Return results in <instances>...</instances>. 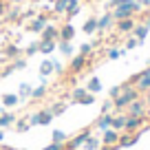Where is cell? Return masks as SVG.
<instances>
[{
  "label": "cell",
  "mask_w": 150,
  "mask_h": 150,
  "mask_svg": "<svg viewBox=\"0 0 150 150\" xmlns=\"http://www.w3.org/2000/svg\"><path fill=\"white\" fill-rule=\"evenodd\" d=\"M139 97H141V93L137 91V86L124 82V84H122V95L112 99V112H126L128 104L135 102V99H139Z\"/></svg>",
  "instance_id": "6da1fadb"
},
{
  "label": "cell",
  "mask_w": 150,
  "mask_h": 150,
  "mask_svg": "<svg viewBox=\"0 0 150 150\" xmlns=\"http://www.w3.org/2000/svg\"><path fill=\"white\" fill-rule=\"evenodd\" d=\"M91 135H93V128H84V130H80L75 137H71V139L64 144V150H77V148H82L84 141L88 139Z\"/></svg>",
  "instance_id": "7a4b0ae2"
},
{
  "label": "cell",
  "mask_w": 150,
  "mask_h": 150,
  "mask_svg": "<svg viewBox=\"0 0 150 150\" xmlns=\"http://www.w3.org/2000/svg\"><path fill=\"white\" fill-rule=\"evenodd\" d=\"M126 115L128 117H148V106H146L144 97H139V99H135V102L128 104Z\"/></svg>",
  "instance_id": "3957f363"
},
{
  "label": "cell",
  "mask_w": 150,
  "mask_h": 150,
  "mask_svg": "<svg viewBox=\"0 0 150 150\" xmlns=\"http://www.w3.org/2000/svg\"><path fill=\"white\" fill-rule=\"evenodd\" d=\"M49 18H51L49 13H38L33 20H29V22H27V31H31V33H42V29L49 24Z\"/></svg>",
  "instance_id": "277c9868"
},
{
  "label": "cell",
  "mask_w": 150,
  "mask_h": 150,
  "mask_svg": "<svg viewBox=\"0 0 150 150\" xmlns=\"http://www.w3.org/2000/svg\"><path fill=\"white\" fill-rule=\"evenodd\" d=\"M139 137H141V130L139 132H119V141H117V146L119 148H130V146H135L137 141H139Z\"/></svg>",
  "instance_id": "5b68a950"
},
{
  "label": "cell",
  "mask_w": 150,
  "mask_h": 150,
  "mask_svg": "<svg viewBox=\"0 0 150 150\" xmlns=\"http://www.w3.org/2000/svg\"><path fill=\"white\" fill-rule=\"evenodd\" d=\"M86 66H88V57H84V55H80V53H77V55H73V57H71L69 71H71L73 75H77V73H82V71H84Z\"/></svg>",
  "instance_id": "8992f818"
},
{
  "label": "cell",
  "mask_w": 150,
  "mask_h": 150,
  "mask_svg": "<svg viewBox=\"0 0 150 150\" xmlns=\"http://www.w3.org/2000/svg\"><path fill=\"white\" fill-rule=\"evenodd\" d=\"M135 24H137L135 18H126V20H117V22H115V29H117L119 35H130Z\"/></svg>",
  "instance_id": "52a82bcc"
},
{
  "label": "cell",
  "mask_w": 150,
  "mask_h": 150,
  "mask_svg": "<svg viewBox=\"0 0 150 150\" xmlns=\"http://www.w3.org/2000/svg\"><path fill=\"white\" fill-rule=\"evenodd\" d=\"M146 122H148V117H128L126 115V128H124V130L126 132H139V128L144 126Z\"/></svg>",
  "instance_id": "ba28073f"
},
{
  "label": "cell",
  "mask_w": 150,
  "mask_h": 150,
  "mask_svg": "<svg viewBox=\"0 0 150 150\" xmlns=\"http://www.w3.org/2000/svg\"><path fill=\"white\" fill-rule=\"evenodd\" d=\"M112 27H115V18H112L110 11H106L104 16H99V18H97V31L99 33L108 31V29H112Z\"/></svg>",
  "instance_id": "9c48e42d"
},
{
  "label": "cell",
  "mask_w": 150,
  "mask_h": 150,
  "mask_svg": "<svg viewBox=\"0 0 150 150\" xmlns=\"http://www.w3.org/2000/svg\"><path fill=\"white\" fill-rule=\"evenodd\" d=\"M40 40H53V42H57V40H60V27L49 22L47 27L42 29V33H40Z\"/></svg>",
  "instance_id": "30bf717a"
},
{
  "label": "cell",
  "mask_w": 150,
  "mask_h": 150,
  "mask_svg": "<svg viewBox=\"0 0 150 150\" xmlns=\"http://www.w3.org/2000/svg\"><path fill=\"white\" fill-rule=\"evenodd\" d=\"M135 86H137V91H139L141 95H144V93H148V91H150V64L146 66L144 71H141V80L137 82Z\"/></svg>",
  "instance_id": "8fae6325"
},
{
  "label": "cell",
  "mask_w": 150,
  "mask_h": 150,
  "mask_svg": "<svg viewBox=\"0 0 150 150\" xmlns=\"http://www.w3.org/2000/svg\"><path fill=\"white\" fill-rule=\"evenodd\" d=\"M102 146H117V141H119V132L117 130H112V128H108V130H104L102 132Z\"/></svg>",
  "instance_id": "7c38bea8"
},
{
  "label": "cell",
  "mask_w": 150,
  "mask_h": 150,
  "mask_svg": "<svg viewBox=\"0 0 150 150\" xmlns=\"http://www.w3.org/2000/svg\"><path fill=\"white\" fill-rule=\"evenodd\" d=\"M16 119H18V115L5 108V110L0 112V128H2V130H5V128H11L16 124Z\"/></svg>",
  "instance_id": "4fadbf2b"
},
{
  "label": "cell",
  "mask_w": 150,
  "mask_h": 150,
  "mask_svg": "<svg viewBox=\"0 0 150 150\" xmlns=\"http://www.w3.org/2000/svg\"><path fill=\"white\" fill-rule=\"evenodd\" d=\"M2 55H5L7 60H16V57L22 55V49H20L18 44L9 42V44H5V49H2Z\"/></svg>",
  "instance_id": "5bb4252c"
},
{
  "label": "cell",
  "mask_w": 150,
  "mask_h": 150,
  "mask_svg": "<svg viewBox=\"0 0 150 150\" xmlns=\"http://www.w3.org/2000/svg\"><path fill=\"white\" fill-rule=\"evenodd\" d=\"M148 33H150V29L146 27L144 22H137V24H135V29H132V33H130V35H132V38H137V40H139V44H144V40H146V38H148Z\"/></svg>",
  "instance_id": "9a60e30c"
},
{
  "label": "cell",
  "mask_w": 150,
  "mask_h": 150,
  "mask_svg": "<svg viewBox=\"0 0 150 150\" xmlns=\"http://www.w3.org/2000/svg\"><path fill=\"white\" fill-rule=\"evenodd\" d=\"M75 38V27L71 22H64L60 27V40H64V42H71V40H73ZM60 40H57V42H60Z\"/></svg>",
  "instance_id": "2e32d148"
},
{
  "label": "cell",
  "mask_w": 150,
  "mask_h": 150,
  "mask_svg": "<svg viewBox=\"0 0 150 150\" xmlns=\"http://www.w3.org/2000/svg\"><path fill=\"white\" fill-rule=\"evenodd\" d=\"M110 128H112V130H117V132H122L124 128H126V112H115V115H112Z\"/></svg>",
  "instance_id": "e0dca14e"
},
{
  "label": "cell",
  "mask_w": 150,
  "mask_h": 150,
  "mask_svg": "<svg viewBox=\"0 0 150 150\" xmlns=\"http://www.w3.org/2000/svg\"><path fill=\"white\" fill-rule=\"evenodd\" d=\"M112 115L115 112H106V115H99L97 117V122H95V128H99V130H108L110 128V124H112Z\"/></svg>",
  "instance_id": "ac0fdd59"
},
{
  "label": "cell",
  "mask_w": 150,
  "mask_h": 150,
  "mask_svg": "<svg viewBox=\"0 0 150 150\" xmlns=\"http://www.w3.org/2000/svg\"><path fill=\"white\" fill-rule=\"evenodd\" d=\"M35 112H38V124H40V126H49V124H51V119H53L51 108H40V110H35Z\"/></svg>",
  "instance_id": "d6986e66"
},
{
  "label": "cell",
  "mask_w": 150,
  "mask_h": 150,
  "mask_svg": "<svg viewBox=\"0 0 150 150\" xmlns=\"http://www.w3.org/2000/svg\"><path fill=\"white\" fill-rule=\"evenodd\" d=\"M82 31H84L86 35H93V33H97V16H91V18L86 20L84 24H82Z\"/></svg>",
  "instance_id": "ffe728a7"
},
{
  "label": "cell",
  "mask_w": 150,
  "mask_h": 150,
  "mask_svg": "<svg viewBox=\"0 0 150 150\" xmlns=\"http://www.w3.org/2000/svg\"><path fill=\"white\" fill-rule=\"evenodd\" d=\"M20 16H22V11H20L18 5H13L11 9H7V13L2 16V18L7 20V22H20Z\"/></svg>",
  "instance_id": "44dd1931"
},
{
  "label": "cell",
  "mask_w": 150,
  "mask_h": 150,
  "mask_svg": "<svg viewBox=\"0 0 150 150\" xmlns=\"http://www.w3.org/2000/svg\"><path fill=\"white\" fill-rule=\"evenodd\" d=\"M86 91H88V93H102V80H99L97 75H93V77H91L88 82H86Z\"/></svg>",
  "instance_id": "7402d4cb"
},
{
  "label": "cell",
  "mask_w": 150,
  "mask_h": 150,
  "mask_svg": "<svg viewBox=\"0 0 150 150\" xmlns=\"http://www.w3.org/2000/svg\"><path fill=\"white\" fill-rule=\"evenodd\" d=\"M18 102H20V97L16 93H5V95H2V106H5V108H16Z\"/></svg>",
  "instance_id": "603a6c76"
},
{
  "label": "cell",
  "mask_w": 150,
  "mask_h": 150,
  "mask_svg": "<svg viewBox=\"0 0 150 150\" xmlns=\"http://www.w3.org/2000/svg\"><path fill=\"white\" fill-rule=\"evenodd\" d=\"M55 49H57V42H53V40H40V53L51 55Z\"/></svg>",
  "instance_id": "cb8c5ba5"
},
{
  "label": "cell",
  "mask_w": 150,
  "mask_h": 150,
  "mask_svg": "<svg viewBox=\"0 0 150 150\" xmlns=\"http://www.w3.org/2000/svg\"><path fill=\"white\" fill-rule=\"evenodd\" d=\"M57 51H60L64 57H73L75 49H73V44H71V42H64V40H60V42H57Z\"/></svg>",
  "instance_id": "d4e9b609"
},
{
  "label": "cell",
  "mask_w": 150,
  "mask_h": 150,
  "mask_svg": "<svg viewBox=\"0 0 150 150\" xmlns=\"http://www.w3.org/2000/svg\"><path fill=\"white\" fill-rule=\"evenodd\" d=\"M99 148H102V139L95 137V135H91L88 139L84 141V150H99Z\"/></svg>",
  "instance_id": "484cf974"
},
{
  "label": "cell",
  "mask_w": 150,
  "mask_h": 150,
  "mask_svg": "<svg viewBox=\"0 0 150 150\" xmlns=\"http://www.w3.org/2000/svg\"><path fill=\"white\" fill-rule=\"evenodd\" d=\"M29 128H31V126H29V117H27V115L20 117V119H16V124H13V130L16 132H27Z\"/></svg>",
  "instance_id": "4316f807"
},
{
  "label": "cell",
  "mask_w": 150,
  "mask_h": 150,
  "mask_svg": "<svg viewBox=\"0 0 150 150\" xmlns=\"http://www.w3.org/2000/svg\"><path fill=\"white\" fill-rule=\"evenodd\" d=\"M44 97H47V82H42L31 91V99H44Z\"/></svg>",
  "instance_id": "83f0119b"
},
{
  "label": "cell",
  "mask_w": 150,
  "mask_h": 150,
  "mask_svg": "<svg viewBox=\"0 0 150 150\" xmlns=\"http://www.w3.org/2000/svg\"><path fill=\"white\" fill-rule=\"evenodd\" d=\"M86 93H88V91H86V86H77V88H73V91H71V102L77 104Z\"/></svg>",
  "instance_id": "f1b7e54d"
},
{
  "label": "cell",
  "mask_w": 150,
  "mask_h": 150,
  "mask_svg": "<svg viewBox=\"0 0 150 150\" xmlns=\"http://www.w3.org/2000/svg\"><path fill=\"white\" fill-rule=\"evenodd\" d=\"M40 75H42V77L53 75V60H44L42 64H40Z\"/></svg>",
  "instance_id": "f546056e"
},
{
  "label": "cell",
  "mask_w": 150,
  "mask_h": 150,
  "mask_svg": "<svg viewBox=\"0 0 150 150\" xmlns=\"http://www.w3.org/2000/svg\"><path fill=\"white\" fill-rule=\"evenodd\" d=\"M51 141H55V144H66V141H69V135H66V130H53Z\"/></svg>",
  "instance_id": "4dcf8cb0"
},
{
  "label": "cell",
  "mask_w": 150,
  "mask_h": 150,
  "mask_svg": "<svg viewBox=\"0 0 150 150\" xmlns=\"http://www.w3.org/2000/svg\"><path fill=\"white\" fill-rule=\"evenodd\" d=\"M124 53H126V49H117V47H110V49L106 51V57H108V60H119V57H122Z\"/></svg>",
  "instance_id": "1f68e13d"
},
{
  "label": "cell",
  "mask_w": 150,
  "mask_h": 150,
  "mask_svg": "<svg viewBox=\"0 0 150 150\" xmlns=\"http://www.w3.org/2000/svg\"><path fill=\"white\" fill-rule=\"evenodd\" d=\"M31 84H27V82H22L20 84V88H18V97L20 99H27V97H31Z\"/></svg>",
  "instance_id": "d6a6232c"
},
{
  "label": "cell",
  "mask_w": 150,
  "mask_h": 150,
  "mask_svg": "<svg viewBox=\"0 0 150 150\" xmlns=\"http://www.w3.org/2000/svg\"><path fill=\"white\" fill-rule=\"evenodd\" d=\"M49 108H51L53 117H57V115H62V112L66 110V102H64V99H60V102H55L53 106H49Z\"/></svg>",
  "instance_id": "836d02e7"
},
{
  "label": "cell",
  "mask_w": 150,
  "mask_h": 150,
  "mask_svg": "<svg viewBox=\"0 0 150 150\" xmlns=\"http://www.w3.org/2000/svg\"><path fill=\"white\" fill-rule=\"evenodd\" d=\"M22 53H24L27 57H31V55H35V53H40V40H38V42H31Z\"/></svg>",
  "instance_id": "e575fe53"
},
{
  "label": "cell",
  "mask_w": 150,
  "mask_h": 150,
  "mask_svg": "<svg viewBox=\"0 0 150 150\" xmlns=\"http://www.w3.org/2000/svg\"><path fill=\"white\" fill-rule=\"evenodd\" d=\"M93 51H95V49H93V44H91V42H84V44H80V55H84V57H91V55H93Z\"/></svg>",
  "instance_id": "d590c367"
},
{
  "label": "cell",
  "mask_w": 150,
  "mask_h": 150,
  "mask_svg": "<svg viewBox=\"0 0 150 150\" xmlns=\"http://www.w3.org/2000/svg\"><path fill=\"white\" fill-rule=\"evenodd\" d=\"M11 66H13V71H22V69H27V60L24 57H16L11 62Z\"/></svg>",
  "instance_id": "8d00e7d4"
},
{
  "label": "cell",
  "mask_w": 150,
  "mask_h": 150,
  "mask_svg": "<svg viewBox=\"0 0 150 150\" xmlns=\"http://www.w3.org/2000/svg\"><path fill=\"white\" fill-rule=\"evenodd\" d=\"M80 9H82V5H75V7H71V9H69V11L64 13V16H66V22H69L71 18H75V16L80 13Z\"/></svg>",
  "instance_id": "74e56055"
},
{
  "label": "cell",
  "mask_w": 150,
  "mask_h": 150,
  "mask_svg": "<svg viewBox=\"0 0 150 150\" xmlns=\"http://www.w3.org/2000/svg\"><path fill=\"white\" fill-rule=\"evenodd\" d=\"M137 47H139V40L130 35V38L126 40V47H124V49H126V51H132V49H137Z\"/></svg>",
  "instance_id": "f35d334b"
},
{
  "label": "cell",
  "mask_w": 150,
  "mask_h": 150,
  "mask_svg": "<svg viewBox=\"0 0 150 150\" xmlns=\"http://www.w3.org/2000/svg\"><path fill=\"white\" fill-rule=\"evenodd\" d=\"M35 16H38L35 9H27V11H22V16H20V22H22V20H33Z\"/></svg>",
  "instance_id": "ab89813d"
},
{
  "label": "cell",
  "mask_w": 150,
  "mask_h": 150,
  "mask_svg": "<svg viewBox=\"0 0 150 150\" xmlns=\"http://www.w3.org/2000/svg\"><path fill=\"white\" fill-rule=\"evenodd\" d=\"M77 104H84V106H91V104H95V95H93V93H86V95H84V97H82Z\"/></svg>",
  "instance_id": "60d3db41"
},
{
  "label": "cell",
  "mask_w": 150,
  "mask_h": 150,
  "mask_svg": "<svg viewBox=\"0 0 150 150\" xmlns=\"http://www.w3.org/2000/svg\"><path fill=\"white\" fill-rule=\"evenodd\" d=\"M106 112H112V99L110 97L102 104V112H99V115H106Z\"/></svg>",
  "instance_id": "b9f144b4"
},
{
  "label": "cell",
  "mask_w": 150,
  "mask_h": 150,
  "mask_svg": "<svg viewBox=\"0 0 150 150\" xmlns=\"http://www.w3.org/2000/svg\"><path fill=\"white\" fill-rule=\"evenodd\" d=\"M124 2H126V0H106V9H108V11H112L115 7L124 5Z\"/></svg>",
  "instance_id": "7bdbcfd3"
},
{
  "label": "cell",
  "mask_w": 150,
  "mask_h": 150,
  "mask_svg": "<svg viewBox=\"0 0 150 150\" xmlns=\"http://www.w3.org/2000/svg\"><path fill=\"white\" fill-rule=\"evenodd\" d=\"M119 95H122V84H119V86H112V88L108 91V97H110V99L119 97Z\"/></svg>",
  "instance_id": "ee69618b"
},
{
  "label": "cell",
  "mask_w": 150,
  "mask_h": 150,
  "mask_svg": "<svg viewBox=\"0 0 150 150\" xmlns=\"http://www.w3.org/2000/svg\"><path fill=\"white\" fill-rule=\"evenodd\" d=\"M42 150H64V144H55V141H51V144H49L47 148H42Z\"/></svg>",
  "instance_id": "f6af8a7d"
},
{
  "label": "cell",
  "mask_w": 150,
  "mask_h": 150,
  "mask_svg": "<svg viewBox=\"0 0 150 150\" xmlns=\"http://www.w3.org/2000/svg\"><path fill=\"white\" fill-rule=\"evenodd\" d=\"M62 71H64V66H62V62L53 60V73H62Z\"/></svg>",
  "instance_id": "bcb514c9"
},
{
  "label": "cell",
  "mask_w": 150,
  "mask_h": 150,
  "mask_svg": "<svg viewBox=\"0 0 150 150\" xmlns=\"http://www.w3.org/2000/svg\"><path fill=\"white\" fill-rule=\"evenodd\" d=\"M7 9H9V5H7L5 0H0V18H2V16L7 13Z\"/></svg>",
  "instance_id": "7dc6e473"
},
{
  "label": "cell",
  "mask_w": 150,
  "mask_h": 150,
  "mask_svg": "<svg viewBox=\"0 0 150 150\" xmlns=\"http://www.w3.org/2000/svg\"><path fill=\"white\" fill-rule=\"evenodd\" d=\"M9 73H13V66H7V69H2V71H0V77H7V75H9Z\"/></svg>",
  "instance_id": "c3c4849f"
},
{
  "label": "cell",
  "mask_w": 150,
  "mask_h": 150,
  "mask_svg": "<svg viewBox=\"0 0 150 150\" xmlns=\"http://www.w3.org/2000/svg\"><path fill=\"white\" fill-rule=\"evenodd\" d=\"M144 102H146V106H148V115H150V91L144 93Z\"/></svg>",
  "instance_id": "681fc988"
},
{
  "label": "cell",
  "mask_w": 150,
  "mask_h": 150,
  "mask_svg": "<svg viewBox=\"0 0 150 150\" xmlns=\"http://www.w3.org/2000/svg\"><path fill=\"white\" fill-rule=\"evenodd\" d=\"M99 150H119V146H102Z\"/></svg>",
  "instance_id": "f907efd6"
},
{
  "label": "cell",
  "mask_w": 150,
  "mask_h": 150,
  "mask_svg": "<svg viewBox=\"0 0 150 150\" xmlns=\"http://www.w3.org/2000/svg\"><path fill=\"white\" fill-rule=\"evenodd\" d=\"M137 2H139L141 7H150V0H137Z\"/></svg>",
  "instance_id": "816d5d0a"
},
{
  "label": "cell",
  "mask_w": 150,
  "mask_h": 150,
  "mask_svg": "<svg viewBox=\"0 0 150 150\" xmlns=\"http://www.w3.org/2000/svg\"><path fill=\"white\" fill-rule=\"evenodd\" d=\"M144 24H146V27L150 29V16H146V18H144Z\"/></svg>",
  "instance_id": "f5cc1de1"
},
{
  "label": "cell",
  "mask_w": 150,
  "mask_h": 150,
  "mask_svg": "<svg viewBox=\"0 0 150 150\" xmlns=\"http://www.w3.org/2000/svg\"><path fill=\"white\" fill-rule=\"evenodd\" d=\"M11 5H20V2H24V0H9Z\"/></svg>",
  "instance_id": "db71d44e"
},
{
  "label": "cell",
  "mask_w": 150,
  "mask_h": 150,
  "mask_svg": "<svg viewBox=\"0 0 150 150\" xmlns=\"http://www.w3.org/2000/svg\"><path fill=\"white\" fill-rule=\"evenodd\" d=\"M5 139V130H2V128H0V141Z\"/></svg>",
  "instance_id": "11a10c76"
},
{
  "label": "cell",
  "mask_w": 150,
  "mask_h": 150,
  "mask_svg": "<svg viewBox=\"0 0 150 150\" xmlns=\"http://www.w3.org/2000/svg\"><path fill=\"white\" fill-rule=\"evenodd\" d=\"M80 2H84V5H88V2H93V0H80Z\"/></svg>",
  "instance_id": "9f6ffc18"
},
{
  "label": "cell",
  "mask_w": 150,
  "mask_h": 150,
  "mask_svg": "<svg viewBox=\"0 0 150 150\" xmlns=\"http://www.w3.org/2000/svg\"><path fill=\"white\" fill-rule=\"evenodd\" d=\"M5 60H7V57H0V64H2V62H5Z\"/></svg>",
  "instance_id": "6f0895ef"
},
{
  "label": "cell",
  "mask_w": 150,
  "mask_h": 150,
  "mask_svg": "<svg viewBox=\"0 0 150 150\" xmlns=\"http://www.w3.org/2000/svg\"><path fill=\"white\" fill-rule=\"evenodd\" d=\"M93 2H106V0H93Z\"/></svg>",
  "instance_id": "680465c9"
},
{
  "label": "cell",
  "mask_w": 150,
  "mask_h": 150,
  "mask_svg": "<svg viewBox=\"0 0 150 150\" xmlns=\"http://www.w3.org/2000/svg\"><path fill=\"white\" fill-rule=\"evenodd\" d=\"M148 128H150V115H148Z\"/></svg>",
  "instance_id": "91938a15"
},
{
  "label": "cell",
  "mask_w": 150,
  "mask_h": 150,
  "mask_svg": "<svg viewBox=\"0 0 150 150\" xmlns=\"http://www.w3.org/2000/svg\"><path fill=\"white\" fill-rule=\"evenodd\" d=\"M148 64H150V60H148Z\"/></svg>",
  "instance_id": "94428289"
},
{
  "label": "cell",
  "mask_w": 150,
  "mask_h": 150,
  "mask_svg": "<svg viewBox=\"0 0 150 150\" xmlns=\"http://www.w3.org/2000/svg\"><path fill=\"white\" fill-rule=\"evenodd\" d=\"M0 44H2V42H0Z\"/></svg>",
  "instance_id": "6125c7cd"
}]
</instances>
